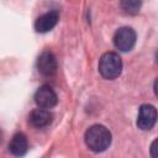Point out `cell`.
<instances>
[{"label":"cell","instance_id":"3","mask_svg":"<svg viewBox=\"0 0 158 158\" xmlns=\"http://www.w3.org/2000/svg\"><path fill=\"white\" fill-rule=\"evenodd\" d=\"M136 43V32L131 27H120L114 35V44L118 51L127 52L133 48Z\"/></svg>","mask_w":158,"mask_h":158},{"label":"cell","instance_id":"6","mask_svg":"<svg viewBox=\"0 0 158 158\" xmlns=\"http://www.w3.org/2000/svg\"><path fill=\"white\" fill-rule=\"evenodd\" d=\"M37 69L44 77H52L57 72V59L56 56L49 52H42L37 59Z\"/></svg>","mask_w":158,"mask_h":158},{"label":"cell","instance_id":"10","mask_svg":"<svg viewBox=\"0 0 158 158\" xmlns=\"http://www.w3.org/2000/svg\"><path fill=\"white\" fill-rule=\"evenodd\" d=\"M121 7L123 9V11L126 14H130V15H135L139 11V7H141V1H137V0H125V1H121Z\"/></svg>","mask_w":158,"mask_h":158},{"label":"cell","instance_id":"7","mask_svg":"<svg viewBox=\"0 0 158 158\" xmlns=\"http://www.w3.org/2000/svg\"><path fill=\"white\" fill-rule=\"evenodd\" d=\"M59 21V12L53 10V11H49V12H46L43 15H41L36 22H35V30L37 32H41V33H44V32H48L51 31Z\"/></svg>","mask_w":158,"mask_h":158},{"label":"cell","instance_id":"5","mask_svg":"<svg viewBox=\"0 0 158 158\" xmlns=\"http://www.w3.org/2000/svg\"><path fill=\"white\" fill-rule=\"evenodd\" d=\"M35 101L38 105V107L48 110L57 104L58 99H57V94L54 93V90L51 86L42 85L37 89V91L35 94Z\"/></svg>","mask_w":158,"mask_h":158},{"label":"cell","instance_id":"8","mask_svg":"<svg viewBox=\"0 0 158 158\" xmlns=\"http://www.w3.org/2000/svg\"><path fill=\"white\" fill-rule=\"evenodd\" d=\"M52 114L49 112V110L47 109H42V107H38V109H35L30 112L28 115V121L30 123L36 127V128H42V127H46L51 123L52 121Z\"/></svg>","mask_w":158,"mask_h":158},{"label":"cell","instance_id":"11","mask_svg":"<svg viewBox=\"0 0 158 158\" xmlns=\"http://www.w3.org/2000/svg\"><path fill=\"white\" fill-rule=\"evenodd\" d=\"M156 143H157V141L154 139L152 142V146H151V156H152V158H157V156H156Z\"/></svg>","mask_w":158,"mask_h":158},{"label":"cell","instance_id":"1","mask_svg":"<svg viewBox=\"0 0 158 158\" xmlns=\"http://www.w3.org/2000/svg\"><path fill=\"white\" fill-rule=\"evenodd\" d=\"M85 143L93 152H104L111 143V133L102 125H93L85 132Z\"/></svg>","mask_w":158,"mask_h":158},{"label":"cell","instance_id":"4","mask_svg":"<svg viewBox=\"0 0 158 158\" xmlns=\"http://www.w3.org/2000/svg\"><path fill=\"white\" fill-rule=\"evenodd\" d=\"M157 120V110L153 105L149 104H143L139 107L138 111V117H137V126L141 130H151Z\"/></svg>","mask_w":158,"mask_h":158},{"label":"cell","instance_id":"2","mask_svg":"<svg viewBox=\"0 0 158 158\" xmlns=\"http://www.w3.org/2000/svg\"><path fill=\"white\" fill-rule=\"evenodd\" d=\"M99 72L105 79H115L122 72V60L115 52H107L99 60Z\"/></svg>","mask_w":158,"mask_h":158},{"label":"cell","instance_id":"12","mask_svg":"<svg viewBox=\"0 0 158 158\" xmlns=\"http://www.w3.org/2000/svg\"><path fill=\"white\" fill-rule=\"evenodd\" d=\"M1 138H2V133H1V130H0V143H1Z\"/></svg>","mask_w":158,"mask_h":158},{"label":"cell","instance_id":"9","mask_svg":"<svg viewBox=\"0 0 158 158\" xmlns=\"http://www.w3.org/2000/svg\"><path fill=\"white\" fill-rule=\"evenodd\" d=\"M27 148H28L27 137L21 132L16 133L9 143V151L15 157H22L27 152Z\"/></svg>","mask_w":158,"mask_h":158}]
</instances>
